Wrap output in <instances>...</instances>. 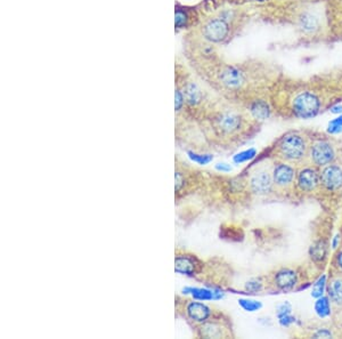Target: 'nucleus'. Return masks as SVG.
I'll return each mask as SVG.
<instances>
[{
    "label": "nucleus",
    "instance_id": "0eeeda50",
    "mask_svg": "<svg viewBox=\"0 0 342 339\" xmlns=\"http://www.w3.org/2000/svg\"><path fill=\"white\" fill-rule=\"evenodd\" d=\"M216 129L222 135H233L238 133L242 127V118L235 112H223L215 120Z\"/></svg>",
    "mask_w": 342,
    "mask_h": 339
},
{
    "label": "nucleus",
    "instance_id": "f257e3e1",
    "mask_svg": "<svg viewBox=\"0 0 342 339\" xmlns=\"http://www.w3.org/2000/svg\"><path fill=\"white\" fill-rule=\"evenodd\" d=\"M176 309L177 313H182L187 321L195 325L212 319V308L210 306L200 302L182 299L178 296L176 298Z\"/></svg>",
    "mask_w": 342,
    "mask_h": 339
},
{
    "label": "nucleus",
    "instance_id": "f8f14e48",
    "mask_svg": "<svg viewBox=\"0 0 342 339\" xmlns=\"http://www.w3.org/2000/svg\"><path fill=\"white\" fill-rule=\"evenodd\" d=\"M295 178L294 168L288 163H277L273 170L274 185L281 189H287Z\"/></svg>",
    "mask_w": 342,
    "mask_h": 339
},
{
    "label": "nucleus",
    "instance_id": "a878e982",
    "mask_svg": "<svg viewBox=\"0 0 342 339\" xmlns=\"http://www.w3.org/2000/svg\"><path fill=\"white\" fill-rule=\"evenodd\" d=\"M328 133L331 134H338L342 131V116L339 118H335L334 120H332L330 124H328Z\"/></svg>",
    "mask_w": 342,
    "mask_h": 339
},
{
    "label": "nucleus",
    "instance_id": "393cba45",
    "mask_svg": "<svg viewBox=\"0 0 342 339\" xmlns=\"http://www.w3.org/2000/svg\"><path fill=\"white\" fill-rule=\"evenodd\" d=\"M255 156H256V150L251 149V150L244 151V152L238 154V156L234 158V161L236 163L245 162V161H249V160H251L252 158H255Z\"/></svg>",
    "mask_w": 342,
    "mask_h": 339
},
{
    "label": "nucleus",
    "instance_id": "6ab92c4d",
    "mask_svg": "<svg viewBox=\"0 0 342 339\" xmlns=\"http://www.w3.org/2000/svg\"><path fill=\"white\" fill-rule=\"evenodd\" d=\"M301 26L307 31H312L318 26V19L312 14H305L301 18Z\"/></svg>",
    "mask_w": 342,
    "mask_h": 339
},
{
    "label": "nucleus",
    "instance_id": "39448f33",
    "mask_svg": "<svg viewBox=\"0 0 342 339\" xmlns=\"http://www.w3.org/2000/svg\"><path fill=\"white\" fill-rule=\"evenodd\" d=\"M311 163L317 167H325L333 162L335 158V151L333 146L326 141H318L310 146L308 151Z\"/></svg>",
    "mask_w": 342,
    "mask_h": 339
},
{
    "label": "nucleus",
    "instance_id": "ddd939ff",
    "mask_svg": "<svg viewBox=\"0 0 342 339\" xmlns=\"http://www.w3.org/2000/svg\"><path fill=\"white\" fill-rule=\"evenodd\" d=\"M299 189L304 192H311L321 183V175L312 167H306L299 172L297 176Z\"/></svg>",
    "mask_w": 342,
    "mask_h": 339
},
{
    "label": "nucleus",
    "instance_id": "bb28decb",
    "mask_svg": "<svg viewBox=\"0 0 342 339\" xmlns=\"http://www.w3.org/2000/svg\"><path fill=\"white\" fill-rule=\"evenodd\" d=\"M245 289L249 292H252V294H255V292L260 291L262 289V284L260 281H259L258 279L251 280V281H249L248 284L245 285Z\"/></svg>",
    "mask_w": 342,
    "mask_h": 339
},
{
    "label": "nucleus",
    "instance_id": "4468645a",
    "mask_svg": "<svg viewBox=\"0 0 342 339\" xmlns=\"http://www.w3.org/2000/svg\"><path fill=\"white\" fill-rule=\"evenodd\" d=\"M298 276L293 269L284 268L278 271L275 274L274 284L278 289H281L283 291L291 290L294 288V285H297Z\"/></svg>",
    "mask_w": 342,
    "mask_h": 339
},
{
    "label": "nucleus",
    "instance_id": "7ed1b4c3",
    "mask_svg": "<svg viewBox=\"0 0 342 339\" xmlns=\"http://www.w3.org/2000/svg\"><path fill=\"white\" fill-rule=\"evenodd\" d=\"M203 263L194 253L183 249H176L175 251V271L182 275L196 278L203 272Z\"/></svg>",
    "mask_w": 342,
    "mask_h": 339
},
{
    "label": "nucleus",
    "instance_id": "423d86ee",
    "mask_svg": "<svg viewBox=\"0 0 342 339\" xmlns=\"http://www.w3.org/2000/svg\"><path fill=\"white\" fill-rule=\"evenodd\" d=\"M197 336L201 338H228L232 336L231 329L226 327L219 320H210L203 322V323L196 325Z\"/></svg>",
    "mask_w": 342,
    "mask_h": 339
},
{
    "label": "nucleus",
    "instance_id": "dca6fc26",
    "mask_svg": "<svg viewBox=\"0 0 342 339\" xmlns=\"http://www.w3.org/2000/svg\"><path fill=\"white\" fill-rule=\"evenodd\" d=\"M250 111L251 114L256 119L258 120H265L267 119L271 114V110H269L268 104L265 101H256L253 102L250 107Z\"/></svg>",
    "mask_w": 342,
    "mask_h": 339
},
{
    "label": "nucleus",
    "instance_id": "cd10ccee",
    "mask_svg": "<svg viewBox=\"0 0 342 339\" xmlns=\"http://www.w3.org/2000/svg\"><path fill=\"white\" fill-rule=\"evenodd\" d=\"M188 154H189V157L192 158L194 161H195V162L200 163V164H206L212 160L211 156H202V154H195L193 152H188Z\"/></svg>",
    "mask_w": 342,
    "mask_h": 339
},
{
    "label": "nucleus",
    "instance_id": "1a4fd4ad",
    "mask_svg": "<svg viewBox=\"0 0 342 339\" xmlns=\"http://www.w3.org/2000/svg\"><path fill=\"white\" fill-rule=\"evenodd\" d=\"M229 26L225 19L215 18L209 21L203 28V36L211 42H222L228 36Z\"/></svg>",
    "mask_w": 342,
    "mask_h": 339
},
{
    "label": "nucleus",
    "instance_id": "a211bd4d",
    "mask_svg": "<svg viewBox=\"0 0 342 339\" xmlns=\"http://www.w3.org/2000/svg\"><path fill=\"white\" fill-rule=\"evenodd\" d=\"M315 311L320 318H326L330 315V302L327 297H320L315 304Z\"/></svg>",
    "mask_w": 342,
    "mask_h": 339
},
{
    "label": "nucleus",
    "instance_id": "5701e85b",
    "mask_svg": "<svg viewBox=\"0 0 342 339\" xmlns=\"http://www.w3.org/2000/svg\"><path fill=\"white\" fill-rule=\"evenodd\" d=\"M324 287H325V276L323 278H321L316 284L314 285V288H312V297L315 298H320L323 296V291H324Z\"/></svg>",
    "mask_w": 342,
    "mask_h": 339
},
{
    "label": "nucleus",
    "instance_id": "6e6552de",
    "mask_svg": "<svg viewBox=\"0 0 342 339\" xmlns=\"http://www.w3.org/2000/svg\"><path fill=\"white\" fill-rule=\"evenodd\" d=\"M273 185H274L273 173H269L266 169L256 170L249 179L250 190L256 194H266L271 192Z\"/></svg>",
    "mask_w": 342,
    "mask_h": 339
},
{
    "label": "nucleus",
    "instance_id": "2eb2a0df",
    "mask_svg": "<svg viewBox=\"0 0 342 339\" xmlns=\"http://www.w3.org/2000/svg\"><path fill=\"white\" fill-rule=\"evenodd\" d=\"M183 91L184 100H185V104L188 105L190 107H197L201 103L203 100L202 91L200 89L199 86L194 82H187L186 85H184L183 88H180Z\"/></svg>",
    "mask_w": 342,
    "mask_h": 339
},
{
    "label": "nucleus",
    "instance_id": "412c9836",
    "mask_svg": "<svg viewBox=\"0 0 342 339\" xmlns=\"http://www.w3.org/2000/svg\"><path fill=\"white\" fill-rule=\"evenodd\" d=\"M310 253L315 261H322V258H324L325 255H326V248H325L324 243L318 242L314 247H311Z\"/></svg>",
    "mask_w": 342,
    "mask_h": 339
},
{
    "label": "nucleus",
    "instance_id": "c756f323",
    "mask_svg": "<svg viewBox=\"0 0 342 339\" xmlns=\"http://www.w3.org/2000/svg\"><path fill=\"white\" fill-rule=\"evenodd\" d=\"M337 264L339 266V268H340L342 271V250L338 253V256H337Z\"/></svg>",
    "mask_w": 342,
    "mask_h": 339
},
{
    "label": "nucleus",
    "instance_id": "20e7f679",
    "mask_svg": "<svg viewBox=\"0 0 342 339\" xmlns=\"http://www.w3.org/2000/svg\"><path fill=\"white\" fill-rule=\"evenodd\" d=\"M320 98L317 97V95L310 93V91L299 94L294 98L293 105H292L294 114L301 119H309V118L315 117L320 111Z\"/></svg>",
    "mask_w": 342,
    "mask_h": 339
},
{
    "label": "nucleus",
    "instance_id": "aec40b11",
    "mask_svg": "<svg viewBox=\"0 0 342 339\" xmlns=\"http://www.w3.org/2000/svg\"><path fill=\"white\" fill-rule=\"evenodd\" d=\"M186 290L190 291V294L193 295L194 298L200 299V301H210L213 298V292H210L205 289H199V288H190L186 289Z\"/></svg>",
    "mask_w": 342,
    "mask_h": 339
},
{
    "label": "nucleus",
    "instance_id": "f03ea898",
    "mask_svg": "<svg viewBox=\"0 0 342 339\" xmlns=\"http://www.w3.org/2000/svg\"><path fill=\"white\" fill-rule=\"evenodd\" d=\"M308 146L305 138L299 134H288L278 144V153L284 160L295 162L300 161L308 154Z\"/></svg>",
    "mask_w": 342,
    "mask_h": 339
},
{
    "label": "nucleus",
    "instance_id": "4be33fe9",
    "mask_svg": "<svg viewBox=\"0 0 342 339\" xmlns=\"http://www.w3.org/2000/svg\"><path fill=\"white\" fill-rule=\"evenodd\" d=\"M239 304L242 306V308H244L245 311L248 312H255L256 309L261 307L260 303L256 301H246V299H241V301H239Z\"/></svg>",
    "mask_w": 342,
    "mask_h": 339
},
{
    "label": "nucleus",
    "instance_id": "c85d7f7f",
    "mask_svg": "<svg viewBox=\"0 0 342 339\" xmlns=\"http://www.w3.org/2000/svg\"><path fill=\"white\" fill-rule=\"evenodd\" d=\"M314 337L316 338H330L332 337L331 331L326 330V329H322V330H318L317 332H315Z\"/></svg>",
    "mask_w": 342,
    "mask_h": 339
},
{
    "label": "nucleus",
    "instance_id": "b1692460",
    "mask_svg": "<svg viewBox=\"0 0 342 339\" xmlns=\"http://www.w3.org/2000/svg\"><path fill=\"white\" fill-rule=\"evenodd\" d=\"M187 23V14L183 9L177 8L176 9V28L182 29L186 25Z\"/></svg>",
    "mask_w": 342,
    "mask_h": 339
},
{
    "label": "nucleus",
    "instance_id": "9b49d317",
    "mask_svg": "<svg viewBox=\"0 0 342 339\" xmlns=\"http://www.w3.org/2000/svg\"><path fill=\"white\" fill-rule=\"evenodd\" d=\"M321 183L325 189L337 191L342 187V169L337 164H327L321 173Z\"/></svg>",
    "mask_w": 342,
    "mask_h": 339
},
{
    "label": "nucleus",
    "instance_id": "f3484780",
    "mask_svg": "<svg viewBox=\"0 0 342 339\" xmlns=\"http://www.w3.org/2000/svg\"><path fill=\"white\" fill-rule=\"evenodd\" d=\"M328 296L337 305H342V279H335L328 285Z\"/></svg>",
    "mask_w": 342,
    "mask_h": 339
},
{
    "label": "nucleus",
    "instance_id": "7c9ffc66",
    "mask_svg": "<svg viewBox=\"0 0 342 339\" xmlns=\"http://www.w3.org/2000/svg\"><path fill=\"white\" fill-rule=\"evenodd\" d=\"M260 1H264V0H260Z\"/></svg>",
    "mask_w": 342,
    "mask_h": 339
},
{
    "label": "nucleus",
    "instance_id": "9d476101",
    "mask_svg": "<svg viewBox=\"0 0 342 339\" xmlns=\"http://www.w3.org/2000/svg\"><path fill=\"white\" fill-rule=\"evenodd\" d=\"M219 81L229 90H236L244 84V73L235 67H225L219 72Z\"/></svg>",
    "mask_w": 342,
    "mask_h": 339
}]
</instances>
